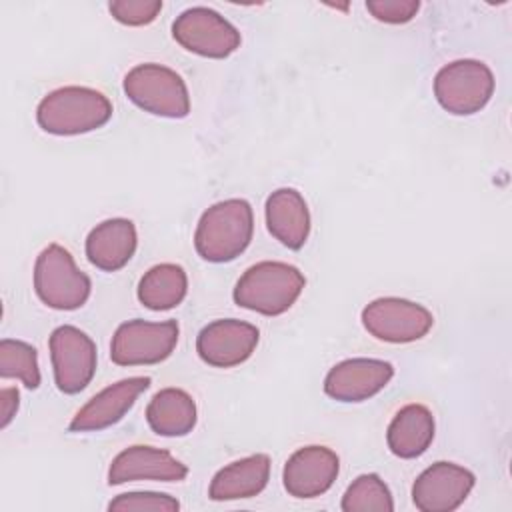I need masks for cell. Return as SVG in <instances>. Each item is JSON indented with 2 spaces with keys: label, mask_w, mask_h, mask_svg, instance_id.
<instances>
[{
  "label": "cell",
  "mask_w": 512,
  "mask_h": 512,
  "mask_svg": "<svg viewBox=\"0 0 512 512\" xmlns=\"http://www.w3.org/2000/svg\"><path fill=\"white\" fill-rule=\"evenodd\" d=\"M252 234V206L242 198H228L204 210L196 224L194 248L202 260L224 264L248 248Z\"/></svg>",
  "instance_id": "6da1fadb"
},
{
  "label": "cell",
  "mask_w": 512,
  "mask_h": 512,
  "mask_svg": "<svg viewBox=\"0 0 512 512\" xmlns=\"http://www.w3.org/2000/svg\"><path fill=\"white\" fill-rule=\"evenodd\" d=\"M112 118L110 100L86 86H62L48 92L38 108V126L54 136H78L102 128Z\"/></svg>",
  "instance_id": "7a4b0ae2"
},
{
  "label": "cell",
  "mask_w": 512,
  "mask_h": 512,
  "mask_svg": "<svg viewBox=\"0 0 512 512\" xmlns=\"http://www.w3.org/2000/svg\"><path fill=\"white\" fill-rule=\"evenodd\" d=\"M306 286L304 274L288 264L264 260L250 266L236 282L232 298L240 308L280 316L294 306Z\"/></svg>",
  "instance_id": "3957f363"
},
{
  "label": "cell",
  "mask_w": 512,
  "mask_h": 512,
  "mask_svg": "<svg viewBox=\"0 0 512 512\" xmlns=\"http://www.w3.org/2000/svg\"><path fill=\"white\" fill-rule=\"evenodd\" d=\"M92 282L72 254L60 244H48L34 262V292L54 310H78L90 298Z\"/></svg>",
  "instance_id": "277c9868"
},
{
  "label": "cell",
  "mask_w": 512,
  "mask_h": 512,
  "mask_svg": "<svg viewBox=\"0 0 512 512\" xmlns=\"http://www.w3.org/2000/svg\"><path fill=\"white\" fill-rule=\"evenodd\" d=\"M124 94L132 104L162 118H186L190 112L188 88L172 68L146 62L124 76Z\"/></svg>",
  "instance_id": "5b68a950"
},
{
  "label": "cell",
  "mask_w": 512,
  "mask_h": 512,
  "mask_svg": "<svg viewBox=\"0 0 512 512\" xmlns=\"http://www.w3.org/2000/svg\"><path fill=\"white\" fill-rule=\"evenodd\" d=\"M492 94L494 74L480 60H454L436 72L434 96L438 104L454 116H470L480 112Z\"/></svg>",
  "instance_id": "8992f818"
},
{
  "label": "cell",
  "mask_w": 512,
  "mask_h": 512,
  "mask_svg": "<svg viewBox=\"0 0 512 512\" xmlns=\"http://www.w3.org/2000/svg\"><path fill=\"white\" fill-rule=\"evenodd\" d=\"M178 322H122L110 342V360L118 366H150L164 362L178 344Z\"/></svg>",
  "instance_id": "52a82bcc"
},
{
  "label": "cell",
  "mask_w": 512,
  "mask_h": 512,
  "mask_svg": "<svg viewBox=\"0 0 512 512\" xmlns=\"http://www.w3.org/2000/svg\"><path fill=\"white\" fill-rule=\"evenodd\" d=\"M360 318L368 334L390 344L416 342L424 338L434 324V316L428 308L396 296L372 300L364 306Z\"/></svg>",
  "instance_id": "ba28073f"
},
{
  "label": "cell",
  "mask_w": 512,
  "mask_h": 512,
  "mask_svg": "<svg viewBox=\"0 0 512 512\" xmlns=\"http://www.w3.org/2000/svg\"><path fill=\"white\" fill-rule=\"evenodd\" d=\"M174 40L188 52L204 58H226L240 48V32L216 10L194 6L172 22Z\"/></svg>",
  "instance_id": "9c48e42d"
},
{
  "label": "cell",
  "mask_w": 512,
  "mask_h": 512,
  "mask_svg": "<svg viewBox=\"0 0 512 512\" xmlns=\"http://www.w3.org/2000/svg\"><path fill=\"white\" fill-rule=\"evenodd\" d=\"M56 388L64 394L82 392L96 374V344L76 326H58L48 340Z\"/></svg>",
  "instance_id": "30bf717a"
},
{
  "label": "cell",
  "mask_w": 512,
  "mask_h": 512,
  "mask_svg": "<svg viewBox=\"0 0 512 512\" xmlns=\"http://www.w3.org/2000/svg\"><path fill=\"white\" fill-rule=\"evenodd\" d=\"M260 332L254 324L222 318L206 324L196 336V352L208 366L232 368L246 362L256 350Z\"/></svg>",
  "instance_id": "8fae6325"
},
{
  "label": "cell",
  "mask_w": 512,
  "mask_h": 512,
  "mask_svg": "<svg viewBox=\"0 0 512 512\" xmlns=\"http://www.w3.org/2000/svg\"><path fill=\"white\" fill-rule=\"evenodd\" d=\"M474 474L454 462H434L412 484V502L422 512L456 510L474 488Z\"/></svg>",
  "instance_id": "7c38bea8"
},
{
  "label": "cell",
  "mask_w": 512,
  "mask_h": 512,
  "mask_svg": "<svg viewBox=\"0 0 512 512\" xmlns=\"http://www.w3.org/2000/svg\"><path fill=\"white\" fill-rule=\"evenodd\" d=\"M394 376V366L378 358H348L332 366L324 392L338 402H364L376 396Z\"/></svg>",
  "instance_id": "4fadbf2b"
},
{
  "label": "cell",
  "mask_w": 512,
  "mask_h": 512,
  "mask_svg": "<svg viewBox=\"0 0 512 512\" xmlns=\"http://www.w3.org/2000/svg\"><path fill=\"white\" fill-rule=\"evenodd\" d=\"M340 470L336 452L326 446L298 448L284 464L282 482L294 498H316L330 490Z\"/></svg>",
  "instance_id": "5bb4252c"
},
{
  "label": "cell",
  "mask_w": 512,
  "mask_h": 512,
  "mask_svg": "<svg viewBox=\"0 0 512 512\" xmlns=\"http://www.w3.org/2000/svg\"><path fill=\"white\" fill-rule=\"evenodd\" d=\"M150 388L148 376H132L118 380L94 394L72 418L70 432L104 430L124 418L138 396Z\"/></svg>",
  "instance_id": "9a60e30c"
},
{
  "label": "cell",
  "mask_w": 512,
  "mask_h": 512,
  "mask_svg": "<svg viewBox=\"0 0 512 512\" xmlns=\"http://www.w3.org/2000/svg\"><path fill=\"white\" fill-rule=\"evenodd\" d=\"M188 476L186 464L176 460L168 450L154 446H128L114 456L108 468V484L118 486L138 480L180 482Z\"/></svg>",
  "instance_id": "2e32d148"
},
{
  "label": "cell",
  "mask_w": 512,
  "mask_h": 512,
  "mask_svg": "<svg viewBox=\"0 0 512 512\" xmlns=\"http://www.w3.org/2000/svg\"><path fill=\"white\" fill-rule=\"evenodd\" d=\"M138 246L136 226L128 218H108L96 224L86 236V258L102 272L124 268Z\"/></svg>",
  "instance_id": "e0dca14e"
},
{
  "label": "cell",
  "mask_w": 512,
  "mask_h": 512,
  "mask_svg": "<svg viewBox=\"0 0 512 512\" xmlns=\"http://www.w3.org/2000/svg\"><path fill=\"white\" fill-rule=\"evenodd\" d=\"M268 232L286 248L300 250L310 234V212L294 188H278L266 198Z\"/></svg>",
  "instance_id": "ac0fdd59"
},
{
  "label": "cell",
  "mask_w": 512,
  "mask_h": 512,
  "mask_svg": "<svg viewBox=\"0 0 512 512\" xmlns=\"http://www.w3.org/2000/svg\"><path fill=\"white\" fill-rule=\"evenodd\" d=\"M268 478H270V456L252 454L220 468L210 482L208 496L214 502L252 498L266 488Z\"/></svg>",
  "instance_id": "d6986e66"
},
{
  "label": "cell",
  "mask_w": 512,
  "mask_h": 512,
  "mask_svg": "<svg viewBox=\"0 0 512 512\" xmlns=\"http://www.w3.org/2000/svg\"><path fill=\"white\" fill-rule=\"evenodd\" d=\"M434 440V416L424 404L402 406L388 424L386 444L398 458L422 456Z\"/></svg>",
  "instance_id": "ffe728a7"
},
{
  "label": "cell",
  "mask_w": 512,
  "mask_h": 512,
  "mask_svg": "<svg viewBox=\"0 0 512 512\" xmlns=\"http://www.w3.org/2000/svg\"><path fill=\"white\" fill-rule=\"evenodd\" d=\"M198 420L194 398L180 388L158 390L146 406V422L158 436H186Z\"/></svg>",
  "instance_id": "44dd1931"
},
{
  "label": "cell",
  "mask_w": 512,
  "mask_h": 512,
  "mask_svg": "<svg viewBox=\"0 0 512 512\" xmlns=\"http://www.w3.org/2000/svg\"><path fill=\"white\" fill-rule=\"evenodd\" d=\"M188 292V276L180 264L164 262L152 266L138 282V300L148 310L176 308Z\"/></svg>",
  "instance_id": "7402d4cb"
},
{
  "label": "cell",
  "mask_w": 512,
  "mask_h": 512,
  "mask_svg": "<svg viewBox=\"0 0 512 512\" xmlns=\"http://www.w3.org/2000/svg\"><path fill=\"white\" fill-rule=\"evenodd\" d=\"M340 508L344 512H392L394 500L384 480L370 472L360 474L344 492Z\"/></svg>",
  "instance_id": "603a6c76"
},
{
  "label": "cell",
  "mask_w": 512,
  "mask_h": 512,
  "mask_svg": "<svg viewBox=\"0 0 512 512\" xmlns=\"http://www.w3.org/2000/svg\"><path fill=\"white\" fill-rule=\"evenodd\" d=\"M0 376L16 378L26 388L36 390L40 386L36 348L28 342L14 338L0 340Z\"/></svg>",
  "instance_id": "cb8c5ba5"
},
{
  "label": "cell",
  "mask_w": 512,
  "mask_h": 512,
  "mask_svg": "<svg viewBox=\"0 0 512 512\" xmlns=\"http://www.w3.org/2000/svg\"><path fill=\"white\" fill-rule=\"evenodd\" d=\"M178 508L180 502L162 492H126L108 504L110 512H176Z\"/></svg>",
  "instance_id": "d4e9b609"
},
{
  "label": "cell",
  "mask_w": 512,
  "mask_h": 512,
  "mask_svg": "<svg viewBox=\"0 0 512 512\" xmlns=\"http://www.w3.org/2000/svg\"><path fill=\"white\" fill-rule=\"evenodd\" d=\"M110 14L126 26H146L162 10L160 0H114L108 4Z\"/></svg>",
  "instance_id": "484cf974"
},
{
  "label": "cell",
  "mask_w": 512,
  "mask_h": 512,
  "mask_svg": "<svg viewBox=\"0 0 512 512\" xmlns=\"http://www.w3.org/2000/svg\"><path fill=\"white\" fill-rule=\"evenodd\" d=\"M366 10L384 24L410 22L420 10L418 0H368Z\"/></svg>",
  "instance_id": "4316f807"
},
{
  "label": "cell",
  "mask_w": 512,
  "mask_h": 512,
  "mask_svg": "<svg viewBox=\"0 0 512 512\" xmlns=\"http://www.w3.org/2000/svg\"><path fill=\"white\" fill-rule=\"evenodd\" d=\"M18 406H20V394H18V390H16V388H10V386L2 388V390H0V414H2L0 428H6V426L14 420L16 412H18Z\"/></svg>",
  "instance_id": "83f0119b"
}]
</instances>
